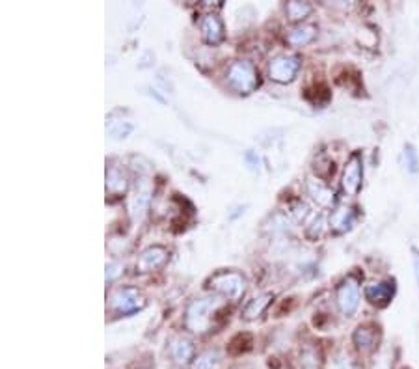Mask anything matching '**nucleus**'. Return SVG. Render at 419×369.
Wrapping results in <instances>:
<instances>
[{"mask_svg": "<svg viewBox=\"0 0 419 369\" xmlns=\"http://www.w3.org/2000/svg\"><path fill=\"white\" fill-rule=\"evenodd\" d=\"M216 313H218V302L215 299H198L190 302V306L187 308L185 324L196 334H204L211 330Z\"/></svg>", "mask_w": 419, "mask_h": 369, "instance_id": "1", "label": "nucleus"}, {"mask_svg": "<svg viewBox=\"0 0 419 369\" xmlns=\"http://www.w3.org/2000/svg\"><path fill=\"white\" fill-rule=\"evenodd\" d=\"M227 84L238 93H252L259 86V73L248 60H237L229 63L226 71Z\"/></svg>", "mask_w": 419, "mask_h": 369, "instance_id": "2", "label": "nucleus"}, {"mask_svg": "<svg viewBox=\"0 0 419 369\" xmlns=\"http://www.w3.org/2000/svg\"><path fill=\"white\" fill-rule=\"evenodd\" d=\"M209 287L229 301H238L246 291V280L243 278V274L224 271V273H216L209 280Z\"/></svg>", "mask_w": 419, "mask_h": 369, "instance_id": "3", "label": "nucleus"}, {"mask_svg": "<svg viewBox=\"0 0 419 369\" xmlns=\"http://www.w3.org/2000/svg\"><path fill=\"white\" fill-rule=\"evenodd\" d=\"M335 301L340 306L341 313L346 317H352L360 306V284L354 276H346L335 291Z\"/></svg>", "mask_w": 419, "mask_h": 369, "instance_id": "4", "label": "nucleus"}, {"mask_svg": "<svg viewBox=\"0 0 419 369\" xmlns=\"http://www.w3.org/2000/svg\"><path fill=\"white\" fill-rule=\"evenodd\" d=\"M146 306V299L142 293L132 287H119L110 295V308L119 315L135 313Z\"/></svg>", "mask_w": 419, "mask_h": 369, "instance_id": "5", "label": "nucleus"}, {"mask_svg": "<svg viewBox=\"0 0 419 369\" xmlns=\"http://www.w3.org/2000/svg\"><path fill=\"white\" fill-rule=\"evenodd\" d=\"M298 69H300V58L295 54H280L271 60L268 73H271L272 80H276L280 84H287L295 79Z\"/></svg>", "mask_w": 419, "mask_h": 369, "instance_id": "6", "label": "nucleus"}, {"mask_svg": "<svg viewBox=\"0 0 419 369\" xmlns=\"http://www.w3.org/2000/svg\"><path fill=\"white\" fill-rule=\"evenodd\" d=\"M363 179V160L362 155L354 153L346 163L345 170H343V179H341V187L349 196H356L362 188Z\"/></svg>", "mask_w": 419, "mask_h": 369, "instance_id": "7", "label": "nucleus"}, {"mask_svg": "<svg viewBox=\"0 0 419 369\" xmlns=\"http://www.w3.org/2000/svg\"><path fill=\"white\" fill-rule=\"evenodd\" d=\"M380 341V332L374 324H360L354 334H352V343L362 354H371L376 351Z\"/></svg>", "mask_w": 419, "mask_h": 369, "instance_id": "8", "label": "nucleus"}, {"mask_svg": "<svg viewBox=\"0 0 419 369\" xmlns=\"http://www.w3.org/2000/svg\"><path fill=\"white\" fill-rule=\"evenodd\" d=\"M168 262V250L162 246H151L144 250L136 262V273H153Z\"/></svg>", "mask_w": 419, "mask_h": 369, "instance_id": "9", "label": "nucleus"}, {"mask_svg": "<svg viewBox=\"0 0 419 369\" xmlns=\"http://www.w3.org/2000/svg\"><path fill=\"white\" fill-rule=\"evenodd\" d=\"M168 352L177 366H188L194 360V343L187 336H174L168 343Z\"/></svg>", "mask_w": 419, "mask_h": 369, "instance_id": "10", "label": "nucleus"}, {"mask_svg": "<svg viewBox=\"0 0 419 369\" xmlns=\"http://www.w3.org/2000/svg\"><path fill=\"white\" fill-rule=\"evenodd\" d=\"M306 187H307V193H310V196H312L315 202H317L321 207H328V209H332L335 205V193L332 190V188L326 185L324 181H321L319 177H307L306 181Z\"/></svg>", "mask_w": 419, "mask_h": 369, "instance_id": "11", "label": "nucleus"}, {"mask_svg": "<svg viewBox=\"0 0 419 369\" xmlns=\"http://www.w3.org/2000/svg\"><path fill=\"white\" fill-rule=\"evenodd\" d=\"M395 293V287L390 282H371L365 287V299H367L373 306H386L391 301V296Z\"/></svg>", "mask_w": 419, "mask_h": 369, "instance_id": "12", "label": "nucleus"}, {"mask_svg": "<svg viewBox=\"0 0 419 369\" xmlns=\"http://www.w3.org/2000/svg\"><path fill=\"white\" fill-rule=\"evenodd\" d=\"M201 36L211 45H216V43H220L224 40V24L218 19V15L209 13V15H205L201 19Z\"/></svg>", "mask_w": 419, "mask_h": 369, "instance_id": "13", "label": "nucleus"}, {"mask_svg": "<svg viewBox=\"0 0 419 369\" xmlns=\"http://www.w3.org/2000/svg\"><path fill=\"white\" fill-rule=\"evenodd\" d=\"M356 222V211L352 207H340L330 215V227L335 233H345L349 232Z\"/></svg>", "mask_w": 419, "mask_h": 369, "instance_id": "14", "label": "nucleus"}, {"mask_svg": "<svg viewBox=\"0 0 419 369\" xmlns=\"http://www.w3.org/2000/svg\"><path fill=\"white\" fill-rule=\"evenodd\" d=\"M149 196H151V188H149V183L146 179H140V183L136 185V190L132 194V198L129 202L130 207V215L140 216L142 215V211L146 209V205L149 202Z\"/></svg>", "mask_w": 419, "mask_h": 369, "instance_id": "15", "label": "nucleus"}, {"mask_svg": "<svg viewBox=\"0 0 419 369\" xmlns=\"http://www.w3.org/2000/svg\"><path fill=\"white\" fill-rule=\"evenodd\" d=\"M127 176L125 172H121L119 168L112 166L110 170L107 172V193H110L112 196H121L127 190Z\"/></svg>", "mask_w": 419, "mask_h": 369, "instance_id": "16", "label": "nucleus"}, {"mask_svg": "<svg viewBox=\"0 0 419 369\" xmlns=\"http://www.w3.org/2000/svg\"><path fill=\"white\" fill-rule=\"evenodd\" d=\"M317 36V29L312 27V24H304V27H298V29L291 30L287 34V43L293 47H304L307 43H312Z\"/></svg>", "mask_w": 419, "mask_h": 369, "instance_id": "17", "label": "nucleus"}, {"mask_svg": "<svg viewBox=\"0 0 419 369\" xmlns=\"http://www.w3.org/2000/svg\"><path fill=\"white\" fill-rule=\"evenodd\" d=\"M300 369H323V356L317 347L307 345L302 349Z\"/></svg>", "mask_w": 419, "mask_h": 369, "instance_id": "18", "label": "nucleus"}, {"mask_svg": "<svg viewBox=\"0 0 419 369\" xmlns=\"http://www.w3.org/2000/svg\"><path fill=\"white\" fill-rule=\"evenodd\" d=\"M220 368V354L218 351H204L194 358L192 369H218Z\"/></svg>", "mask_w": 419, "mask_h": 369, "instance_id": "19", "label": "nucleus"}, {"mask_svg": "<svg viewBox=\"0 0 419 369\" xmlns=\"http://www.w3.org/2000/svg\"><path fill=\"white\" fill-rule=\"evenodd\" d=\"M271 301H272L271 293H266V295L259 296V299H254V301H250L248 304H246V308H244V319L252 321V319L259 317L261 313L265 312V308L268 306V302H271Z\"/></svg>", "mask_w": 419, "mask_h": 369, "instance_id": "20", "label": "nucleus"}, {"mask_svg": "<svg viewBox=\"0 0 419 369\" xmlns=\"http://www.w3.org/2000/svg\"><path fill=\"white\" fill-rule=\"evenodd\" d=\"M285 12H287V17L291 21H302V19H306L312 13V4H307V2H289Z\"/></svg>", "mask_w": 419, "mask_h": 369, "instance_id": "21", "label": "nucleus"}, {"mask_svg": "<svg viewBox=\"0 0 419 369\" xmlns=\"http://www.w3.org/2000/svg\"><path fill=\"white\" fill-rule=\"evenodd\" d=\"M334 369H356V363L352 360L349 354L345 352H337L334 356V362H332Z\"/></svg>", "mask_w": 419, "mask_h": 369, "instance_id": "22", "label": "nucleus"}, {"mask_svg": "<svg viewBox=\"0 0 419 369\" xmlns=\"http://www.w3.org/2000/svg\"><path fill=\"white\" fill-rule=\"evenodd\" d=\"M293 215H295L296 220L302 222L310 215V207H307L304 202H295V205H293Z\"/></svg>", "mask_w": 419, "mask_h": 369, "instance_id": "23", "label": "nucleus"}, {"mask_svg": "<svg viewBox=\"0 0 419 369\" xmlns=\"http://www.w3.org/2000/svg\"><path fill=\"white\" fill-rule=\"evenodd\" d=\"M121 265H119V263H110V265H108L107 267V280L108 282H112V280H116L119 276V274H121Z\"/></svg>", "mask_w": 419, "mask_h": 369, "instance_id": "24", "label": "nucleus"}]
</instances>
